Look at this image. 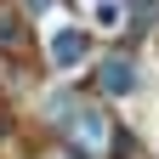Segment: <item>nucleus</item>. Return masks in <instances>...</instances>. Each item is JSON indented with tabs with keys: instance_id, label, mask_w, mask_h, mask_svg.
<instances>
[{
	"instance_id": "7ed1b4c3",
	"label": "nucleus",
	"mask_w": 159,
	"mask_h": 159,
	"mask_svg": "<svg viewBox=\"0 0 159 159\" xmlns=\"http://www.w3.org/2000/svg\"><path fill=\"white\" fill-rule=\"evenodd\" d=\"M68 159H80V153H68Z\"/></svg>"
},
{
	"instance_id": "f03ea898",
	"label": "nucleus",
	"mask_w": 159,
	"mask_h": 159,
	"mask_svg": "<svg viewBox=\"0 0 159 159\" xmlns=\"http://www.w3.org/2000/svg\"><path fill=\"white\" fill-rule=\"evenodd\" d=\"M102 85L108 91H131V63H108L102 68Z\"/></svg>"
},
{
	"instance_id": "f257e3e1",
	"label": "nucleus",
	"mask_w": 159,
	"mask_h": 159,
	"mask_svg": "<svg viewBox=\"0 0 159 159\" xmlns=\"http://www.w3.org/2000/svg\"><path fill=\"white\" fill-rule=\"evenodd\" d=\"M51 57H57V63H80V57H85V40H80V34H57L51 40Z\"/></svg>"
}]
</instances>
